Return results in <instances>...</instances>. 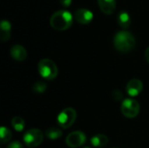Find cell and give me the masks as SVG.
Here are the masks:
<instances>
[{
  "label": "cell",
  "instance_id": "8fae6325",
  "mask_svg": "<svg viewBox=\"0 0 149 148\" xmlns=\"http://www.w3.org/2000/svg\"><path fill=\"white\" fill-rule=\"evenodd\" d=\"M10 56L17 61H24L27 57V51L24 46L15 44L10 48Z\"/></svg>",
  "mask_w": 149,
  "mask_h": 148
},
{
  "label": "cell",
  "instance_id": "ffe728a7",
  "mask_svg": "<svg viewBox=\"0 0 149 148\" xmlns=\"http://www.w3.org/2000/svg\"><path fill=\"white\" fill-rule=\"evenodd\" d=\"M7 148H24V147H23V145L20 142H18V141H13L10 144H9V146H8Z\"/></svg>",
  "mask_w": 149,
  "mask_h": 148
},
{
  "label": "cell",
  "instance_id": "9c48e42d",
  "mask_svg": "<svg viewBox=\"0 0 149 148\" xmlns=\"http://www.w3.org/2000/svg\"><path fill=\"white\" fill-rule=\"evenodd\" d=\"M126 90L129 96L136 97L142 92L143 84H142L141 80H140L138 79H133L127 83Z\"/></svg>",
  "mask_w": 149,
  "mask_h": 148
},
{
  "label": "cell",
  "instance_id": "9a60e30c",
  "mask_svg": "<svg viewBox=\"0 0 149 148\" xmlns=\"http://www.w3.org/2000/svg\"><path fill=\"white\" fill-rule=\"evenodd\" d=\"M62 134H63L62 131L58 127H50L45 132L46 137L50 140H52L60 138L62 136Z\"/></svg>",
  "mask_w": 149,
  "mask_h": 148
},
{
  "label": "cell",
  "instance_id": "277c9868",
  "mask_svg": "<svg viewBox=\"0 0 149 148\" xmlns=\"http://www.w3.org/2000/svg\"><path fill=\"white\" fill-rule=\"evenodd\" d=\"M77 118V113L73 108L68 107L64 109L58 115V124L64 129H67L73 125Z\"/></svg>",
  "mask_w": 149,
  "mask_h": 148
},
{
  "label": "cell",
  "instance_id": "30bf717a",
  "mask_svg": "<svg viewBox=\"0 0 149 148\" xmlns=\"http://www.w3.org/2000/svg\"><path fill=\"white\" fill-rule=\"evenodd\" d=\"M100 10L107 15H111L116 9V0H98Z\"/></svg>",
  "mask_w": 149,
  "mask_h": 148
},
{
  "label": "cell",
  "instance_id": "7a4b0ae2",
  "mask_svg": "<svg viewBox=\"0 0 149 148\" xmlns=\"http://www.w3.org/2000/svg\"><path fill=\"white\" fill-rule=\"evenodd\" d=\"M73 17L66 10H59L52 14L50 19L51 26L57 31H65L72 24Z\"/></svg>",
  "mask_w": 149,
  "mask_h": 148
},
{
  "label": "cell",
  "instance_id": "ba28073f",
  "mask_svg": "<svg viewBox=\"0 0 149 148\" xmlns=\"http://www.w3.org/2000/svg\"><path fill=\"white\" fill-rule=\"evenodd\" d=\"M75 20L81 24H89L93 19V14L91 10L84 8H80L75 10Z\"/></svg>",
  "mask_w": 149,
  "mask_h": 148
},
{
  "label": "cell",
  "instance_id": "7c38bea8",
  "mask_svg": "<svg viewBox=\"0 0 149 148\" xmlns=\"http://www.w3.org/2000/svg\"><path fill=\"white\" fill-rule=\"evenodd\" d=\"M11 31V24L8 20H2L0 24V38L3 42L10 39Z\"/></svg>",
  "mask_w": 149,
  "mask_h": 148
},
{
  "label": "cell",
  "instance_id": "e0dca14e",
  "mask_svg": "<svg viewBox=\"0 0 149 148\" xmlns=\"http://www.w3.org/2000/svg\"><path fill=\"white\" fill-rule=\"evenodd\" d=\"M11 132L6 128L5 126H2L0 128V138H1V144H5L7 142H9L11 139Z\"/></svg>",
  "mask_w": 149,
  "mask_h": 148
},
{
  "label": "cell",
  "instance_id": "3957f363",
  "mask_svg": "<svg viewBox=\"0 0 149 148\" xmlns=\"http://www.w3.org/2000/svg\"><path fill=\"white\" fill-rule=\"evenodd\" d=\"M38 69L40 76L47 80L54 79L58 75V67L56 64L48 58H44L39 61L38 65Z\"/></svg>",
  "mask_w": 149,
  "mask_h": 148
},
{
  "label": "cell",
  "instance_id": "603a6c76",
  "mask_svg": "<svg viewBox=\"0 0 149 148\" xmlns=\"http://www.w3.org/2000/svg\"><path fill=\"white\" fill-rule=\"evenodd\" d=\"M84 148H90V147H85Z\"/></svg>",
  "mask_w": 149,
  "mask_h": 148
},
{
  "label": "cell",
  "instance_id": "d6986e66",
  "mask_svg": "<svg viewBox=\"0 0 149 148\" xmlns=\"http://www.w3.org/2000/svg\"><path fill=\"white\" fill-rule=\"evenodd\" d=\"M112 96H113V98L115 99V100H117V101H119V100H120L122 98H123V94H122V92L119 90H116V91H113V93H112Z\"/></svg>",
  "mask_w": 149,
  "mask_h": 148
},
{
  "label": "cell",
  "instance_id": "2e32d148",
  "mask_svg": "<svg viewBox=\"0 0 149 148\" xmlns=\"http://www.w3.org/2000/svg\"><path fill=\"white\" fill-rule=\"evenodd\" d=\"M11 126L17 132H22L24 128L25 123L21 117H14L11 120Z\"/></svg>",
  "mask_w": 149,
  "mask_h": 148
},
{
  "label": "cell",
  "instance_id": "6da1fadb",
  "mask_svg": "<svg viewBox=\"0 0 149 148\" xmlns=\"http://www.w3.org/2000/svg\"><path fill=\"white\" fill-rule=\"evenodd\" d=\"M113 44L117 51L120 52H129L136 45L134 36L127 31H118L113 38Z\"/></svg>",
  "mask_w": 149,
  "mask_h": 148
},
{
  "label": "cell",
  "instance_id": "5b68a950",
  "mask_svg": "<svg viewBox=\"0 0 149 148\" xmlns=\"http://www.w3.org/2000/svg\"><path fill=\"white\" fill-rule=\"evenodd\" d=\"M24 144L30 148H34L38 147L44 140L43 133L36 128L28 130L23 137Z\"/></svg>",
  "mask_w": 149,
  "mask_h": 148
},
{
  "label": "cell",
  "instance_id": "44dd1931",
  "mask_svg": "<svg viewBox=\"0 0 149 148\" xmlns=\"http://www.w3.org/2000/svg\"><path fill=\"white\" fill-rule=\"evenodd\" d=\"M59 2H60V3H61L63 6H65V7H69V6L72 4V0H59Z\"/></svg>",
  "mask_w": 149,
  "mask_h": 148
},
{
  "label": "cell",
  "instance_id": "5bb4252c",
  "mask_svg": "<svg viewBox=\"0 0 149 148\" xmlns=\"http://www.w3.org/2000/svg\"><path fill=\"white\" fill-rule=\"evenodd\" d=\"M107 143H108V138L105 134L99 133L93 136L91 139V144L94 147H104L107 145Z\"/></svg>",
  "mask_w": 149,
  "mask_h": 148
},
{
  "label": "cell",
  "instance_id": "ac0fdd59",
  "mask_svg": "<svg viewBox=\"0 0 149 148\" xmlns=\"http://www.w3.org/2000/svg\"><path fill=\"white\" fill-rule=\"evenodd\" d=\"M46 84L44 82H37L32 86V91L36 93H43L46 91Z\"/></svg>",
  "mask_w": 149,
  "mask_h": 148
},
{
  "label": "cell",
  "instance_id": "52a82bcc",
  "mask_svg": "<svg viewBox=\"0 0 149 148\" xmlns=\"http://www.w3.org/2000/svg\"><path fill=\"white\" fill-rule=\"evenodd\" d=\"M86 137L85 133L80 131H75V132L71 133L70 134L67 135L65 139L66 145L69 147L72 148L81 147L82 145L86 143Z\"/></svg>",
  "mask_w": 149,
  "mask_h": 148
},
{
  "label": "cell",
  "instance_id": "7402d4cb",
  "mask_svg": "<svg viewBox=\"0 0 149 148\" xmlns=\"http://www.w3.org/2000/svg\"><path fill=\"white\" fill-rule=\"evenodd\" d=\"M145 58H146V60L149 63V46L146 49V51H145Z\"/></svg>",
  "mask_w": 149,
  "mask_h": 148
},
{
  "label": "cell",
  "instance_id": "4fadbf2b",
  "mask_svg": "<svg viewBox=\"0 0 149 148\" xmlns=\"http://www.w3.org/2000/svg\"><path fill=\"white\" fill-rule=\"evenodd\" d=\"M118 24L122 29H127L131 25V17L127 11L121 10L118 14Z\"/></svg>",
  "mask_w": 149,
  "mask_h": 148
},
{
  "label": "cell",
  "instance_id": "8992f818",
  "mask_svg": "<svg viewBox=\"0 0 149 148\" xmlns=\"http://www.w3.org/2000/svg\"><path fill=\"white\" fill-rule=\"evenodd\" d=\"M140 110V104L134 99H126L121 104V113L127 118H135L139 114Z\"/></svg>",
  "mask_w": 149,
  "mask_h": 148
}]
</instances>
